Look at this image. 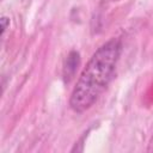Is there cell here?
Here are the masks:
<instances>
[{"label": "cell", "instance_id": "1", "mask_svg": "<svg viewBox=\"0 0 153 153\" xmlns=\"http://www.w3.org/2000/svg\"><path fill=\"white\" fill-rule=\"evenodd\" d=\"M121 49V42L112 38L91 56L71 94L69 105L75 112L90 109L105 90L112 78Z\"/></svg>", "mask_w": 153, "mask_h": 153}, {"label": "cell", "instance_id": "2", "mask_svg": "<svg viewBox=\"0 0 153 153\" xmlns=\"http://www.w3.org/2000/svg\"><path fill=\"white\" fill-rule=\"evenodd\" d=\"M7 24H10V20H8L6 17H2V18H1V29H2V33H4L5 30L7 29Z\"/></svg>", "mask_w": 153, "mask_h": 153}, {"label": "cell", "instance_id": "3", "mask_svg": "<svg viewBox=\"0 0 153 153\" xmlns=\"http://www.w3.org/2000/svg\"><path fill=\"white\" fill-rule=\"evenodd\" d=\"M148 152H153V136L151 137V141L148 145Z\"/></svg>", "mask_w": 153, "mask_h": 153}, {"label": "cell", "instance_id": "4", "mask_svg": "<svg viewBox=\"0 0 153 153\" xmlns=\"http://www.w3.org/2000/svg\"><path fill=\"white\" fill-rule=\"evenodd\" d=\"M112 1H118V0H112Z\"/></svg>", "mask_w": 153, "mask_h": 153}]
</instances>
